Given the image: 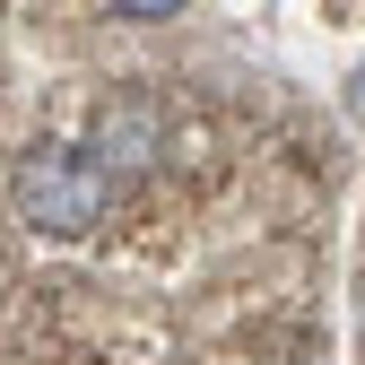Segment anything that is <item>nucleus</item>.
<instances>
[{
  "label": "nucleus",
  "mask_w": 365,
  "mask_h": 365,
  "mask_svg": "<svg viewBox=\"0 0 365 365\" xmlns=\"http://www.w3.org/2000/svg\"><path fill=\"white\" fill-rule=\"evenodd\" d=\"M9 209H18L26 235L78 244V235H96L105 209H113V165L96 148H78V140H35L9 165Z\"/></svg>",
  "instance_id": "nucleus-1"
},
{
  "label": "nucleus",
  "mask_w": 365,
  "mask_h": 365,
  "mask_svg": "<svg viewBox=\"0 0 365 365\" xmlns=\"http://www.w3.org/2000/svg\"><path fill=\"white\" fill-rule=\"evenodd\" d=\"M87 148H96L113 174L157 165V157H165V105L148 96V87H113V96L96 105V130H87Z\"/></svg>",
  "instance_id": "nucleus-2"
},
{
  "label": "nucleus",
  "mask_w": 365,
  "mask_h": 365,
  "mask_svg": "<svg viewBox=\"0 0 365 365\" xmlns=\"http://www.w3.org/2000/svg\"><path fill=\"white\" fill-rule=\"evenodd\" d=\"M113 18H130V26H165V18H182V0H105Z\"/></svg>",
  "instance_id": "nucleus-3"
}]
</instances>
